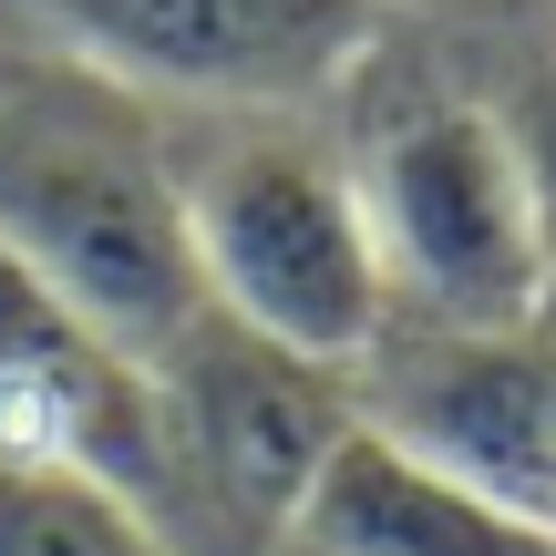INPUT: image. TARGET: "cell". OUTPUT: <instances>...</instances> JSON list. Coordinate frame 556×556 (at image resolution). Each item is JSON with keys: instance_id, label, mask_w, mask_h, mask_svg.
Listing matches in <instances>:
<instances>
[{"instance_id": "cell-1", "label": "cell", "mask_w": 556, "mask_h": 556, "mask_svg": "<svg viewBox=\"0 0 556 556\" xmlns=\"http://www.w3.org/2000/svg\"><path fill=\"white\" fill-rule=\"evenodd\" d=\"M0 258L144 371H165L206 319L176 144L83 62H21L0 83Z\"/></svg>"}, {"instance_id": "cell-2", "label": "cell", "mask_w": 556, "mask_h": 556, "mask_svg": "<svg viewBox=\"0 0 556 556\" xmlns=\"http://www.w3.org/2000/svg\"><path fill=\"white\" fill-rule=\"evenodd\" d=\"M186 186V238H197L206 309L309 371L351 381L392 330V278H381L361 186L330 144H309L278 114H238L176 155Z\"/></svg>"}, {"instance_id": "cell-3", "label": "cell", "mask_w": 556, "mask_h": 556, "mask_svg": "<svg viewBox=\"0 0 556 556\" xmlns=\"http://www.w3.org/2000/svg\"><path fill=\"white\" fill-rule=\"evenodd\" d=\"M361 217H371L392 319L413 330H464V340H516L546 309V217L516 165V135L484 103H402L371 144L351 155Z\"/></svg>"}, {"instance_id": "cell-4", "label": "cell", "mask_w": 556, "mask_h": 556, "mask_svg": "<svg viewBox=\"0 0 556 556\" xmlns=\"http://www.w3.org/2000/svg\"><path fill=\"white\" fill-rule=\"evenodd\" d=\"M52 21L62 62L103 73L135 103L197 114H299L361 73L381 0H21Z\"/></svg>"}, {"instance_id": "cell-5", "label": "cell", "mask_w": 556, "mask_h": 556, "mask_svg": "<svg viewBox=\"0 0 556 556\" xmlns=\"http://www.w3.org/2000/svg\"><path fill=\"white\" fill-rule=\"evenodd\" d=\"M0 464H83L124 495H155V475L176 464L155 371L83 330L11 258H0Z\"/></svg>"}, {"instance_id": "cell-6", "label": "cell", "mask_w": 556, "mask_h": 556, "mask_svg": "<svg viewBox=\"0 0 556 556\" xmlns=\"http://www.w3.org/2000/svg\"><path fill=\"white\" fill-rule=\"evenodd\" d=\"M155 392H165L176 454H197L206 484H217L238 516H258V526L299 516V495H309V475L330 464V443L361 422V402H340V371H309V361L227 330L217 309H206L197 340L155 371Z\"/></svg>"}, {"instance_id": "cell-7", "label": "cell", "mask_w": 556, "mask_h": 556, "mask_svg": "<svg viewBox=\"0 0 556 556\" xmlns=\"http://www.w3.org/2000/svg\"><path fill=\"white\" fill-rule=\"evenodd\" d=\"M299 556H556L546 526H526L516 505H495L484 484H464L454 464L413 454L402 433H381L371 413L330 443V464L309 475L289 516Z\"/></svg>"}, {"instance_id": "cell-8", "label": "cell", "mask_w": 556, "mask_h": 556, "mask_svg": "<svg viewBox=\"0 0 556 556\" xmlns=\"http://www.w3.org/2000/svg\"><path fill=\"white\" fill-rule=\"evenodd\" d=\"M0 556H176L155 505L83 464H0Z\"/></svg>"}, {"instance_id": "cell-9", "label": "cell", "mask_w": 556, "mask_h": 556, "mask_svg": "<svg viewBox=\"0 0 556 556\" xmlns=\"http://www.w3.org/2000/svg\"><path fill=\"white\" fill-rule=\"evenodd\" d=\"M505 135H516V165H526V186H536V217H546V248H556V73H536L516 93Z\"/></svg>"}, {"instance_id": "cell-10", "label": "cell", "mask_w": 556, "mask_h": 556, "mask_svg": "<svg viewBox=\"0 0 556 556\" xmlns=\"http://www.w3.org/2000/svg\"><path fill=\"white\" fill-rule=\"evenodd\" d=\"M536 340H546V351H556V278H546V309H536Z\"/></svg>"}]
</instances>
